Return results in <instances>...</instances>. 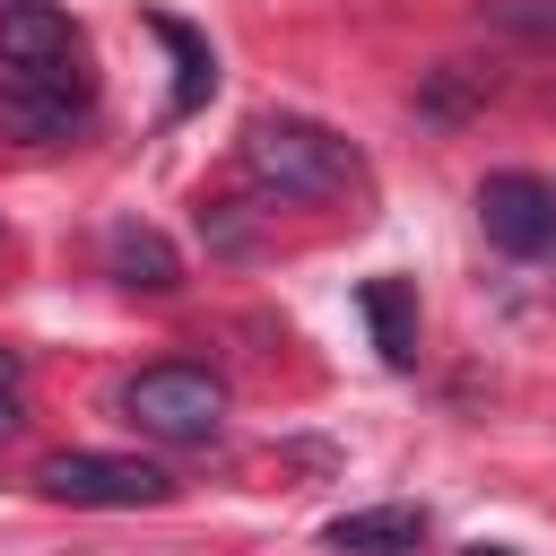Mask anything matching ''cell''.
Wrapping results in <instances>:
<instances>
[{"label":"cell","mask_w":556,"mask_h":556,"mask_svg":"<svg viewBox=\"0 0 556 556\" xmlns=\"http://www.w3.org/2000/svg\"><path fill=\"white\" fill-rule=\"evenodd\" d=\"M243 174H252L269 200H339V191L365 174V156H356L339 130L304 122V113H261V122L243 130Z\"/></svg>","instance_id":"6da1fadb"},{"label":"cell","mask_w":556,"mask_h":556,"mask_svg":"<svg viewBox=\"0 0 556 556\" xmlns=\"http://www.w3.org/2000/svg\"><path fill=\"white\" fill-rule=\"evenodd\" d=\"M35 495L78 504V513H148L174 495V478L139 452H43L35 460Z\"/></svg>","instance_id":"7a4b0ae2"},{"label":"cell","mask_w":556,"mask_h":556,"mask_svg":"<svg viewBox=\"0 0 556 556\" xmlns=\"http://www.w3.org/2000/svg\"><path fill=\"white\" fill-rule=\"evenodd\" d=\"M122 417L156 443H208L226 426V382L208 365H139L122 382Z\"/></svg>","instance_id":"3957f363"},{"label":"cell","mask_w":556,"mask_h":556,"mask_svg":"<svg viewBox=\"0 0 556 556\" xmlns=\"http://www.w3.org/2000/svg\"><path fill=\"white\" fill-rule=\"evenodd\" d=\"M87 122V78L78 61H52V70H9L0 78V139L17 148H52Z\"/></svg>","instance_id":"277c9868"},{"label":"cell","mask_w":556,"mask_h":556,"mask_svg":"<svg viewBox=\"0 0 556 556\" xmlns=\"http://www.w3.org/2000/svg\"><path fill=\"white\" fill-rule=\"evenodd\" d=\"M478 226H486V243L495 252H513V261H539L547 243H556V182H539V174H486L478 182Z\"/></svg>","instance_id":"5b68a950"},{"label":"cell","mask_w":556,"mask_h":556,"mask_svg":"<svg viewBox=\"0 0 556 556\" xmlns=\"http://www.w3.org/2000/svg\"><path fill=\"white\" fill-rule=\"evenodd\" d=\"M0 61H9V70L78 61V26H70L52 0H0Z\"/></svg>","instance_id":"8992f818"},{"label":"cell","mask_w":556,"mask_h":556,"mask_svg":"<svg viewBox=\"0 0 556 556\" xmlns=\"http://www.w3.org/2000/svg\"><path fill=\"white\" fill-rule=\"evenodd\" d=\"M321 539L339 556H417L426 547V513L417 504H365V513H339Z\"/></svg>","instance_id":"52a82bcc"},{"label":"cell","mask_w":556,"mask_h":556,"mask_svg":"<svg viewBox=\"0 0 556 556\" xmlns=\"http://www.w3.org/2000/svg\"><path fill=\"white\" fill-rule=\"evenodd\" d=\"M104 261H113V278H122L130 295H174V287H182V252H174L156 226H113V235H104Z\"/></svg>","instance_id":"ba28073f"},{"label":"cell","mask_w":556,"mask_h":556,"mask_svg":"<svg viewBox=\"0 0 556 556\" xmlns=\"http://www.w3.org/2000/svg\"><path fill=\"white\" fill-rule=\"evenodd\" d=\"M356 313L374 321L382 365H417V295H408L400 278H365V287H356Z\"/></svg>","instance_id":"9c48e42d"},{"label":"cell","mask_w":556,"mask_h":556,"mask_svg":"<svg viewBox=\"0 0 556 556\" xmlns=\"http://www.w3.org/2000/svg\"><path fill=\"white\" fill-rule=\"evenodd\" d=\"M156 35L174 43V61H182V87H174V104H200L208 87H217V61H208V43L191 35V26H174V17H156Z\"/></svg>","instance_id":"30bf717a"},{"label":"cell","mask_w":556,"mask_h":556,"mask_svg":"<svg viewBox=\"0 0 556 556\" xmlns=\"http://www.w3.org/2000/svg\"><path fill=\"white\" fill-rule=\"evenodd\" d=\"M486 17L504 35H530V43H556V0H486Z\"/></svg>","instance_id":"8fae6325"},{"label":"cell","mask_w":556,"mask_h":556,"mask_svg":"<svg viewBox=\"0 0 556 556\" xmlns=\"http://www.w3.org/2000/svg\"><path fill=\"white\" fill-rule=\"evenodd\" d=\"M17 374H26V365H17V348H0V391H17Z\"/></svg>","instance_id":"7c38bea8"},{"label":"cell","mask_w":556,"mask_h":556,"mask_svg":"<svg viewBox=\"0 0 556 556\" xmlns=\"http://www.w3.org/2000/svg\"><path fill=\"white\" fill-rule=\"evenodd\" d=\"M0 434H17V391H0Z\"/></svg>","instance_id":"4fadbf2b"},{"label":"cell","mask_w":556,"mask_h":556,"mask_svg":"<svg viewBox=\"0 0 556 556\" xmlns=\"http://www.w3.org/2000/svg\"><path fill=\"white\" fill-rule=\"evenodd\" d=\"M469 556H513V547H486V539H478V547H469Z\"/></svg>","instance_id":"5bb4252c"}]
</instances>
